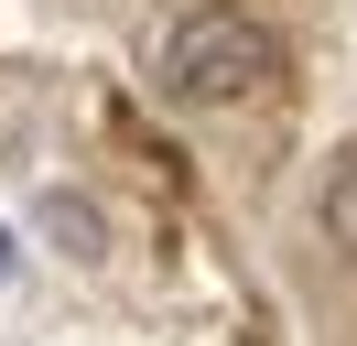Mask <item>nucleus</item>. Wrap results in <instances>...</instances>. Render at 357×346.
Instances as JSON below:
<instances>
[{
  "instance_id": "obj_2",
  "label": "nucleus",
  "mask_w": 357,
  "mask_h": 346,
  "mask_svg": "<svg viewBox=\"0 0 357 346\" xmlns=\"http://www.w3.org/2000/svg\"><path fill=\"white\" fill-rule=\"evenodd\" d=\"M33 227L54 238V260H109V216H98L87 195H44V206H33Z\"/></svg>"
},
{
  "instance_id": "obj_4",
  "label": "nucleus",
  "mask_w": 357,
  "mask_h": 346,
  "mask_svg": "<svg viewBox=\"0 0 357 346\" xmlns=\"http://www.w3.org/2000/svg\"><path fill=\"white\" fill-rule=\"evenodd\" d=\"M0 271H11V227H0Z\"/></svg>"
},
{
  "instance_id": "obj_1",
  "label": "nucleus",
  "mask_w": 357,
  "mask_h": 346,
  "mask_svg": "<svg viewBox=\"0 0 357 346\" xmlns=\"http://www.w3.org/2000/svg\"><path fill=\"white\" fill-rule=\"evenodd\" d=\"M152 76H162L174 108H249L271 76H282V43H271V22H249V11H195V22L162 33Z\"/></svg>"
},
{
  "instance_id": "obj_3",
  "label": "nucleus",
  "mask_w": 357,
  "mask_h": 346,
  "mask_svg": "<svg viewBox=\"0 0 357 346\" xmlns=\"http://www.w3.org/2000/svg\"><path fill=\"white\" fill-rule=\"evenodd\" d=\"M314 227H325V249L357 260V151H335V163H325V184H314Z\"/></svg>"
}]
</instances>
